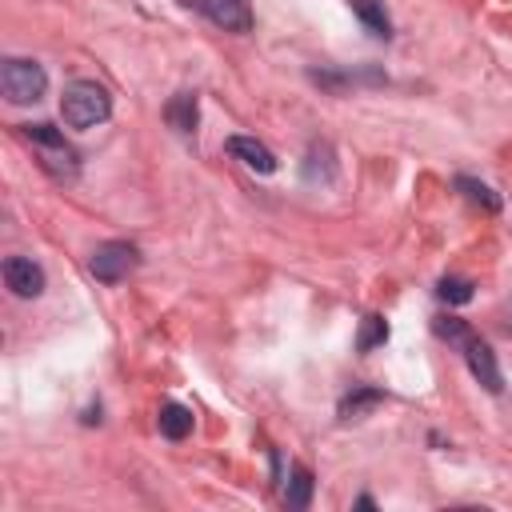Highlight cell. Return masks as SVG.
<instances>
[{
  "mask_svg": "<svg viewBox=\"0 0 512 512\" xmlns=\"http://www.w3.org/2000/svg\"><path fill=\"white\" fill-rule=\"evenodd\" d=\"M24 140L36 144V156H40V168L52 176V180H76L80 172V160H76V148L64 140V132H56L52 124H20Z\"/></svg>",
  "mask_w": 512,
  "mask_h": 512,
  "instance_id": "obj_1",
  "label": "cell"
},
{
  "mask_svg": "<svg viewBox=\"0 0 512 512\" xmlns=\"http://www.w3.org/2000/svg\"><path fill=\"white\" fill-rule=\"evenodd\" d=\"M60 112L72 128H92V124H104L108 112H112V100L108 92L96 84V80H72L64 88V100H60Z\"/></svg>",
  "mask_w": 512,
  "mask_h": 512,
  "instance_id": "obj_2",
  "label": "cell"
},
{
  "mask_svg": "<svg viewBox=\"0 0 512 512\" xmlns=\"http://www.w3.org/2000/svg\"><path fill=\"white\" fill-rule=\"evenodd\" d=\"M0 88H4V96H8L12 104H36V100L44 96V88H48V72H44L36 60L12 56V60H4V68H0Z\"/></svg>",
  "mask_w": 512,
  "mask_h": 512,
  "instance_id": "obj_3",
  "label": "cell"
},
{
  "mask_svg": "<svg viewBox=\"0 0 512 512\" xmlns=\"http://www.w3.org/2000/svg\"><path fill=\"white\" fill-rule=\"evenodd\" d=\"M136 264H140V252H136L128 240H108V244H100V248L92 252V260H88V268H92V276H96L100 284H120Z\"/></svg>",
  "mask_w": 512,
  "mask_h": 512,
  "instance_id": "obj_4",
  "label": "cell"
},
{
  "mask_svg": "<svg viewBox=\"0 0 512 512\" xmlns=\"http://www.w3.org/2000/svg\"><path fill=\"white\" fill-rule=\"evenodd\" d=\"M4 284L16 292V296H40L44 292V268L28 256H8L4 260Z\"/></svg>",
  "mask_w": 512,
  "mask_h": 512,
  "instance_id": "obj_5",
  "label": "cell"
},
{
  "mask_svg": "<svg viewBox=\"0 0 512 512\" xmlns=\"http://www.w3.org/2000/svg\"><path fill=\"white\" fill-rule=\"evenodd\" d=\"M200 4V12L212 20V24H220L224 32H248L252 28V8H248V0H196Z\"/></svg>",
  "mask_w": 512,
  "mask_h": 512,
  "instance_id": "obj_6",
  "label": "cell"
},
{
  "mask_svg": "<svg viewBox=\"0 0 512 512\" xmlns=\"http://www.w3.org/2000/svg\"><path fill=\"white\" fill-rule=\"evenodd\" d=\"M464 360H468V368H472V376L488 388V392H500L504 384H500V368H496V356H492V348L480 340V336H468L464 344Z\"/></svg>",
  "mask_w": 512,
  "mask_h": 512,
  "instance_id": "obj_7",
  "label": "cell"
},
{
  "mask_svg": "<svg viewBox=\"0 0 512 512\" xmlns=\"http://www.w3.org/2000/svg\"><path fill=\"white\" fill-rule=\"evenodd\" d=\"M164 120L176 128V132H196V120H200V108H196V92H176L168 104H164Z\"/></svg>",
  "mask_w": 512,
  "mask_h": 512,
  "instance_id": "obj_8",
  "label": "cell"
},
{
  "mask_svg": "<svg viewBox=\"0 0 512 512\" xmlns=\"http://www.w3.org/2000/svg\"><path fill=\"white\" fill-rule=\"evenodd\" d=\"M228 152L232 156H240L248 168H256V172H276V156L260 144V140H252V136H228Z\"/></svg>",
  "mask_w": 512,
  "mask_h": 512,
  "instance_id": "obj_9",
  "label": "cell"
},
{
  "mask_svg": "<svg viewBox=\"0 0 512 512\" xmlns=\"http://www.w3.org/2000/svg\"><path fill=\"white\" fill-rule=\"evenodd\" d=\"M160 432L168 436V440H184L188 432H192V412L184 408V404H176V400H168V404H160Z\"/></svg>",
  "mask_w": 512,
  "mask_h": 512,
  "instance_id": "obj_10",
  "label": "cell"
},
{
  "mask_svg": "<svg viewBox=\"0 0 512 512\" xmlns=\"http://www.w3.org/2000/svg\"><path fill=\"white\" fill-rule=\"evenodd\" d=\"M352 12L364 20V28L372 36H392V24H388V12L380 0H352Z\"/></svg>",
  "mask_w": 512,
  "mask_h": 512,
  "instance_id": "obj_11",
  "label": "cell"
},
{
  "mask_svg": "<svg viewBox=\"0 0 512 512\" xmlns=\"http://www.w3.org/2000/svg\"><path fill=\"white\" fill-rule=\"evenodd\" d=\"M308 500H312V472L304 464H296L292 468V480L284 488V504L288 508H308Z\"/></svg>",
  "mask_w": 512,
  "mask_h": 512,
  "instance_id": "obj_12",
  "label": "cell"
},
{
  "mask_svg": "<svg viewBox=\"0 0 512 512\" xmlns=\"http://www.w3.org/2000/svg\"><path fill=\"white\" fill-rule=\"evenodd\" d=\"M380 400H384V392H376V388H360V392H352V396L340 400V420H356V416H364L368 408H376Z\"/></svg>",
  "mask_w": 512,
  "mask_h": 512,
  "instance_id": "obj_13",
  "label": "cell"
},
{
  "mask_svg": "<svg viewBox=\"0 0 512 512\" xmlns=\"http://www.w3.org/2000/svg\"><path fill=\"white\" fill-rule=\"evenodd\" d=\"M456 188L472 200V204H480L484 212H496L500 208V196L488 188V184H480V180H472V176H456Z\"/></svg>",
  "mask_w": 512,
  "mask_h": 512,
  "instance_id": "obj_14",
  "label": "cell"
},
{
  "mask_svg": "<svg viewBox=\"0 0 512 512\" xmlns=\"http://www.w3.org/2000/svg\"><path fill=\"white\" fill-rule=\"evenodd\" d=\"M436 296H440L444 304H468V300H472V280H464V276H444V280L436 284Z\"/></svg>",
  "mask_w": 512,
  "mask_h": 512,
  "instance_id": "obj_15",
  "label": "cell"
},
{
  "mask_svg": "<svg viewBox=\"0 0 512 512\" xmlns=\"http://www.w3.org/2000/svg\"><path fill=\"white\" fill-rule=\"evenodd\" d=\"M388 340V324L380 320V316H364V328H360V352H372L376 344H384Z\"/></svg>",
  "mask_w": 512,
  "mask_h": 512,
  "instance_id": "obj_16",
  "label": "cell"
},
{
  "mask_svg": "<svg viewBox=\"0 0 512 512\" xmlns=\"http://www.w3.org/2000/svg\"><path fill=\"white\" fill-rule=\"evenodd\" d=\"M432 328H436V336H444V340H452V344H464V340L472 336L468 324L456 320V316H440V320H432Z\"/></svg>",
  "mask_w": 512,
  "mask_h": 512,
  "instance_id": "obj_17",
  "label": "cell"
}]
</instances>
